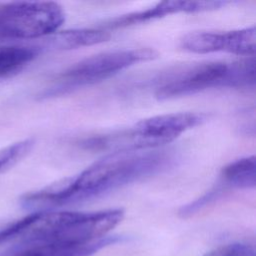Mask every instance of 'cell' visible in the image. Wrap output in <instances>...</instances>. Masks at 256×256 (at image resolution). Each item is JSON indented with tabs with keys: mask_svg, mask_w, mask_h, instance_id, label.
Wrapping results in <instances>:
<instances>
[{
	"mask_svg": "<svg viewBox=\"0 0 256 256\" xmlns=\"http://www.w3.org/2000/svg\"><path fill=\"white\" fill-rule=\"evenodd\" d=\"M174 161V154L168 150L109 153L78 175L25 194L21 205L37 212L86 201L153 176L166 170Z\"/></svg>",
	"mask_w": 256,
	"mask_h": 256,
	"instance_id": "obj_1",
	"label": "cell"
},
{
	"mask_svg": "<svg viewBox=\"0 0 256 256\" xmlns=\"http://www.w3.org/2000/svg\"><path fill=\"white\" fill-rule=\"evenodd\" d=\"M122 209L94 212L38 211L0 230V244L18 240L17 245L38 243H90L107 237L123 219Z\"/></svg>",
	"mask_w": 256,
	"mask_h": 256,
	"instance_id": "obj_2",
	"label": "cell"
},
{
	"mask_svg": "<svg viewBox=\"0 0 256 256\" xmlns=\"http://www.w3.org/2000/svg\"><path fill=\"white\" fill-rule=\"evenodd\" d=\"M255 86V58L233 62H205L188 66L164 77L155 91L159 100L194 94L210 88Z\"/></svg>",
	"mask_w": 256,
	"mask_h": 256,
	"instance_id": "obj_3",
	"label": "cell"
},
{
	"mask_svg": "<svg viewBox=\"0 0 256 256\" xmlns=\"http://www.w3.org/2000/svg\"><path fill=\"white\" fill-rule=\"evenodd\" d=\"M158 52L152 48H133L102 52L71 65L61 73L56 83L44 92V97L64 94L80 87L105 80L141 62L153 60Z\"/></svg>",
	"mask_w": 256,
	"mask_h": 256,
	"instance_id": "obj_4",
	"label": "cell"
},
{
	"mask_svg": "<svg viewBox=\"0 0 256 256\" xmlns=\"http://www.w3.org/2000/svg\"><path fill=\"white\" fill-rule=\"evenodd\" d=\"M64 21V10L55 2L0 3V40L47 36Z\"/></svg>",
	"mask_w": 256,
	"mask_h": 256,
	"instance_id": "obj_5",
	"label": "cell"
},
{
	"mask_svg": "<svg viewBox=\"0 0 256 256\" xmlns=\"http://www.w3.org/2000/svg\"><path fill=\"white\" fill-rule=\"evenodd\" d=\"M207 119V115L195 112H177L143 119L132 127L119 130L118 141L126 151L155 148L175 140L183 132Z\"/></svg>",
	"mask_w": 256,
	"mask_h": 256,
	"instance_id": "obj_6",
	"label": "cell"
},
{
	"mask_svg": "<svg viewBox=\"0 0 256 256\" xmlns=\"http://www.w3.org/2000/svg\"><path fill=\"white\" fill-rule=\"evenodd\" d=\"M256 42L255 26L225 31H195L186 34L180 41L183 49L198 53L228 52L242 56H254Z\"/></svg>",
	"mask_w": 256,
	"mask_h": 256,
	"instance_id": "obj_7",
	"label": "cell"
},
{
	"mask_svg": "<svg viewBox=\"0 0 256 256\" xmlns=\"http://www.w3.org/2000/svg\"><path fill=\"white\" fill-rule=\"evenodd\" d=\"M223 1H163L142 11L121 15L106 22V28H121L164 17L174 13H193L215 10L224 6Z\"/></svg>",
	"mask_w": 256,
	"mask_h": 256,
	"instance_id": "obj_8",
	"label": "cell"
},
{
	"mask_svg": "<svg viewBox=\"0 0 256 256\" xmlns=\"http://www.w3.org/2000/svg\"><path fill=\"white\" fill-rule=\"evenodd\" d=\"M110 34L99 29H71L53 35L50 46L57 49H76L107 41Z\"/></svg>",
	"mask_w": 256,
	"mask_h": 256,
	"instance_id": "obj_9",
	"label": "cell"
},
{
	"mask_svg": "<svg viewBox=\"0 0 256 256\" xmlns=\"http://www.w3.org/2000/svg\"><path fill=\"white\" fill-rule=\"evenodd\" d=\"M222 184L234 188H254L256 185V160L254 156L237 159L222 169Z\"/></svg>",
	"mask_w": 256,
	"mask_h": 256,
	"instance_id": "obj_10",
	"label": "cell"
},
{
	"mask_svg": "<svg viewBox=\"0 0 256 256\" xmlns=\"http://www.w3.org/2000/svg\"><path fill=\"white\" fill-rule=\"evenodd\" d=\"M39 53L37 47L22 45L0 46V77L11 76L33 61Z\"/></svg>",
	"mask_w": 256,
	"mask_h": 256,
	"instance_id": "obj_11",
	"label": "cell"
},
{
	"mask_svg": "<svg viewBox=\"0 0 256 256\" xmlns=\"http://www.w3.org/2000/svg\"><path fill=\"white\" fill-rule=\"evenodd\" d=\"M204 256H254V249L246 243H231L218 247Z\"/></svg>",
	"mask_w": 256,
	"mask_h": 256,
	"instance_id": "obj_12",
	"label": "cell"
}]
</instances>
